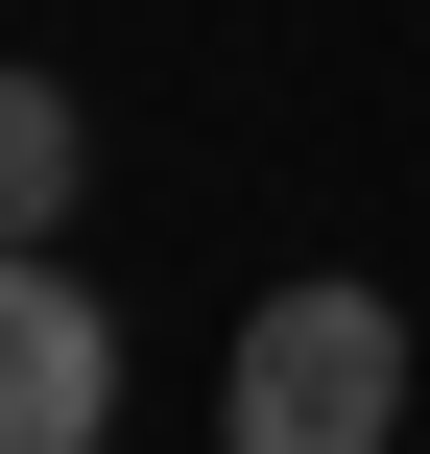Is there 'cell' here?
Listing matches in <instances>:
<instances>
[{"label":"cell","instance_id":"obj_3","mask_svg":"<svg viewBox=\"0 0 430 454\" xmlns=\"http://www.w3.org/2000/svg\"><path fill=\"white\" fill-rule=\"evenodd\" d=\"M72 168H96V144H72V96H48V72H0V263L72 215Z\"/></svg>","mask_w":430,"mask_h":454},{"label":"cell","instance_id":"obj_2","mask_svg":"<svg viewBox=\"0 0 430 454\" xmlns=\"http://www.w3.org/2000/svg\"><path fill=\"white\" fill-rule=\"evenodd\" d=\"M96 431H120V311L24 239L0 263V454H96Z\"/></svg>","mask_w":430,"mask_h":454},{"label":"cell","instance_id":"obj_1","mask_svg":"<svg viewBox=\"0 0 430 454\" xmlns=\"http://www.w3.org/2000/svg\"><path fill=\"white\" fill-rule=\"evenodd\" d=\"M407 431V311L383 287H263L239 311V383H215V454H383Z\"/></svg>","mask_w":430,"mask_h":454}]
</instances>
